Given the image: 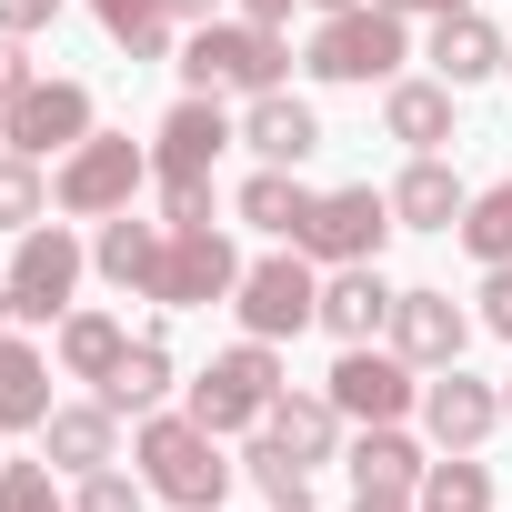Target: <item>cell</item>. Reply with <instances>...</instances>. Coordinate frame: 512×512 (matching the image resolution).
Segmentation results:
<instances>
[{"instance_id": "cell-1", "label": "cell", "mask_w": 512, "mask_h": 512, "mask_svg": "<svg viewBox=\"0 0 512 512\" xmlns=\"http://www.w3.org/2000/svg\"><path fill=\"white\" fill-rule=\"evenodd\" d=\"M131 462H141L151 502H171V512H221V492H231V472H241V462H221V432L191 422V412H141Z\"/></svg>"}, {"instance_id": "cell-2", "label": "cell", "mask_w": 512, "mask_h": 512, "mask_svg": "<svg viewBox=\"0 0 512 512\" xmlns=\"http://www.w3.org/2000/svg\"><path fill=\"white\" fill-rule=\"evenodd\" d=\"M171 61H181V81H191V91H241V101L282 91V71H292V51H282V31H272V21H201Z\"/></svg>"}, {"instance_id": "cell-3", "label": "cell", "mask_w": 512, "mask_h": 512, "mask_svg": "<svg viewBox=\"0 0 512 512\" xmlns=\"http://www.w3.org/2000/svg\"><path fill=\"white\" fill-rule=\"evenodd\" d=\"M302 61H312V81H402L412 31H402L392 0H352V11H322V31H312Z\"/></svg>"}, {"instance_id": "cell-4", "label": "cell", "mask_w": 512, "mask_h": 512, "mask_svg": "<svg viewBox=\"0 0 512 512\" xmlns=\"http://www.w3.org/2000/svg\"><path fill=\"white\" fill-rule=\"evenodd\" d=\"M141 181H151V151H141L131 131H91L81 151H61V171H51V211H71V221H111V211L141 201Z\"/></svg>"}, {"instance_id": "cell-5", "label": "cell", "mask_w": 512, "mask_h": 512, "mask_svg": "<svg viewBox=\"0 0 512 512\" xmlns=\"http://www.w3.org/2000/svg\"><path fill=\"white\" fill-rule=\"evenodd\" d=\"M282 402V342H231V352H211V372L191 382V422H211L221 442L231 432H262V412Z\"/></svg>"}, {"instance_id": "cell-6", "label": "cell", "mask_w": 512, "mask_h": 512, "mask_svg": "<svg viewBox=\"0 0 512 512\" xmlns=\"http://www.w3.org/2000/svg\"><path fill=\"white\" fill-rule=\"evenodd\" d=\"M241 332L251 342H292L322 322V262L312 251H272V262H241V292H231Z\"/></svg>"}, {"instance_id": "cell-7", "label": "cell", "mask_w": 512, "mask_h": 512, "mask_svg": "<svg viewBox=\"0 0 512 512\" xmlns=\"http://www.w3.org/2000/svg\"><path fill=\"white\" fill-rule=\"evenodd\" d=\"M81 272H91V251H81V231L71 221H31V231H11V312L21 322H61L71 312V292H81Z\"/></svg>"}, {"instance_id": "cell-8", "label": "cell", "mask_w": 512, "mask_h": 512, "mask_svg": "<svg viewBox=\"0 0 512 512\" xmlns=\"http://www.w3.org/2000/svg\"><path fill=\"white\" fill-rule=\"evenodd\" d=\"M392 231H402V221H392V191L352 181V191H322V201H312V221H302L292 251H312V262L332 272V262H382V241H392Z\"/></svg>"}, {"instance_id": "cell-9", "label": "cell", "mask_w": 512, "mask_h": 512, "mask_svg": "<svg viewBox=\"0 0 512 512\" xmlns=\"http://www.w3.org/2000/svg\"><path fill=\"white\" fill-rule=\"evenodd\" d=\"M101 121H91V91L81 81H61V71H41L11 111H0V151H31V161H61V151H81Z\"/></svg>"}, {"instance_id": "cell-10", "label": "cell", "mask_w": 512, "mask_h": 512, "mask_svg": "<svg viewBox=\"0 0 512 512\" xmlns=\"http://www.w3.org/2000/svg\"><path fill=\"white\" fill-rule=\"evenodd\" d=\"M322 392H332L342 422H402V412H422V372L402 352H382V342H342V362H332Z\"/></svg>"}, {"instance_id": "cell-11", "label": "cell", "mask_w": 512, "mask_h": 512, "mask_svg": "<svg viewBox=\"0 0 512 512\" xmlns=\"http://www.w3.org/2000/svg\"><path fill=\"white\" fill-rule=\"evenodd\" d=\"M231 141H241V131H231L221 91H181V101L161 111V131H151V181H211V161H221Z\"/></svg>"}, {"instance_id": "cell-12", "label": "cell", "mask_w": 512, "mask_h": 512, "mask_svg": "<svg viewBox=\"0 0 512 512\" xmlns=\"http://www.w3.org/2000/svg\"><path fill=\"white\" fill-rule=\"evenodd\" d=\"M231 292H241V251L221 241V221L171 231V251H161V292H151V302H171V312H211V302H231Z\"/></svg>"}, {"instance_id": "cell-13", "label": "cell", "mask_w": 512, "mask_h": 512, "mask_svg": "<svg viewBox=\"0 0 512 512\" xmlns=\"http://www.w3.org/2000/svg\"><path fill=\"white\" fill-rule=\"evenodd\" d=\"M462 342H472V312H462L452 292H432V282H422V292H402V302H392V352H402L412 372H452V362H462Z\"/></svg>"}, {"instance_id": "cell-14", "label": "cell", "mask_w": 512, "mask_h": 512, "mask_svg": "<svg viewBox=\"0 0 512 512\" xmlns=\"http://www.w3.org/2000/svg\"><path fill=\"white\" fill-rule=\"evenodd\" d=\"M492 422H502V392H492V382H472L462 362H452V372H422V432H432L442 452H482Z\"/></svg>"}, {"instance_id": "cell-15", "label": "cell", "mask_w": 512, "mask_h": 512, "mask_svg": "<svg viewBox=\"0 0 512 512\" xmlns=\"http://www.w3.org/2000/svg\"><path fill=\"white\" fill-rule=\"evenodd\" d=\"M161 251H171V221H141V211H111L101 221V241H91V272L111 282V292H161Z\"/></svg>"}, {"instance_id": "cell-16", "label": "cell", "mask_w": 512, "mask_h": 512, "mask_svg": "<svg viewBox=\"0 0 512 512\" xmlns=\"http://www.w3.org/2000/svg\"><path fill=\"white\" fill-rule=\"evenodd\" d=\"M392 282H382V262H332L322 272V332L332 342H372V332H392Z\"/></svg>"}, {"instance_id": "cell-17", "label": "cell", "mask_w": 512, "mask_h": 512, "mask_svg": "<svg viewBox=\"0 0 512 512\" xmlns=\"http://www.w3.org/2000/svg\"><path fill=\"white\" fill-rule=\"evenodd\" d=\"M462 211H472L462 171H452L442 151H412V171L392 181V221H402V231H462Z\"/></svg>"}, {"instance_id": "cell-18", "label": "cell", "mask_w": 512, "mask_h": 512, "mask_svg": "<svg viewBox=\"0 0 512 512\" xmlns=\"http://www.w3.org/2000/svg\"><path fill=\"white\" fill-rule=\"evenodd\" d=\"M41 452H51V472H101V462H121V412L111 402H51Z\"/></svg>"}, {"instance_id": "cell-19", "label": "cell", "mask_w": 512, "mask_h": 512, "mask_svg": "<svg viewBox=\"0 0 512 512\" xmlns=\"http://www.w3.org/2000/svg\"><path fill=\"white\" fill-rule=\"evenodd\" d=\"M422 442L402 432V422H362L352 432V492H382V502H412L422 492Z\"/></svg>"}, {"instance_id": "cell-20", "label": "cell", "mask_w": 512, "mask_h": 512, "mask_svg": "<svg viewBox=\"0 0 512 512\" xmlns=\"http://www.w3.org/2000/svg\"><path fill=\"white\" fill-rule=\"evenodd\" d=\"M241 141L262 151V161H282V171H302V161L322 151V111H312L302 91H262V101L241 111Z\"/></svg>"}, {"instance_id": "cell-21", "label": "cell", "mask_w": 512, "mask_h": 512, "mask_svg": "<svg viewBox=\"0 0 512 512\" xmlns=\"http://www.w3.org/2000/svg\"><path fill=\"white\" fill-rule=\"evenodd\" d=\"M502 41H512V31H492L482 11H442V21H432V81H452V91L492 81V71H502Z\"/></svg>"}, {"instance_id": "cell-22", "label": "cell", "mask_w": 512, "mask_h": 512, "mask_svg": "<svg viewBox=\"0 0 512 512\" xmlns=\"http://www.w3.org/2000/svg\"><path fill=\"white\" fill-rule=\"evenodd\" d=\"M51 352H61V372H71V382H91V392H101V382L121 372V352H131V332H121L111 312H81V302H71V312L51 322Z\"/></svg>"}, {"instance_id": "cell-23", "label": "cell", "mask_w": 512, "mask_h": 512, "mask_svg": "<svg viewBox=\"0 0 512 512\" xmlns=\"http://www.w3.org/2000/svg\"><path fill=\"white\" fill-rule=\"evenodd\" d=\"M452 101H462L452 81H392V91H382V131H392L402 151H442V141H452Z\"/></svg>"}, {"instance_id": "cell-24", "label": "cell", "mask_w": 512, "mask_h": 512, "mask_svg": "<svg viewBox=\"0 0 512 512\" xmlns=\"http://www.w3.org/2000/svg\"><path fill=\"white\" fill-rule=\"evenodd\" d=\"M262 432H272L292 462H332V452H342V412H332V392H292V382H282V402L262 412Z\"/></svg>"}, {"instance_id": "cell-25", "label": "cell", "mask_w": 512, "mask_h": 512, "mask_svg": "<svg viewBox=\"0 0 512 512\" xmlns=\"http://www.w3.org/2000/svg\"><path fill=\"white\" fill-rule=\"evenodd\" d=\"M41 422H51V362L21 332H0V432H41Z\"/></svg>"}, {"instance_id": "cell-26", "label": "cell", "mask_w": 512, "mask_h": 512, "mask_svg": "<svg viewBox=\"0 0 512 512\" xmlns=\"http://www.w3.org/2000/svg\"><path fill=\"white\" fill-rule=\"evenodd\" d=\"M171 372H181L171 342H161V332H131V352H121V372L101 382V402H111V412H161V402H171Z\"/></svg>"}, {"instance_id": "cell-27", "label": "cell", "mask_w": 512, "mask_h": 512, "mask_svg": "<svg viewBox=\"0 0 512 512\" xmlns=\"http://www.w3.org/2000/svg\"><path fill=\"white\" fill-rule=\"evenodd\" d=\"M312 201H322V191H302V181H292L282 161H262V171L241 181V221H251V231H272V241H302Z\"/></svg>"}, {"instance_id": "cell-28", "label": "cell", "mask_w": 512, "mask_h": 512, "mask_svg": "<svg viewBox=\"0 0 512 512\" xmlns=\"http://www.w3.org/2000/svg\"><path fill=\"white\" fill-rule=\"evenodd\" d=\"M91 21L111 31V51H131V61H171V11H161V0H91Z\"/></svg>"}, {"instance_id": "cell-29", "label": "cell", "mask_w": 512, "mask_h": 512, "mask_svg": "<svg viewBox=\"0 0 512 512\" xmlns=\"http://www.w3.org/2000/svg\"><path fill=\"white\" fill-rule=\"evenodd\" d=\"M241 472L262 482V502L272 512H312V462H292L272 432H251V452H241Z\"/></svg>"}, {"instance_id": "cell-30", "label": "cell", "mask_w": 512, "mask_h": 512, "mask_svg": "<svg viewBox=\"0 0 512 512\" xmlns=\"http://www.w3.org/2000/svg\"><path fill=\"white\" fill-rule=\"evenodd\" d=\"M412 502H422V512H492V472H482L472 452H442V462L422 472Z\"/></svg>"}, {"instance_id": "cell-31", "label": "cell", "mask_w": 512, "mask_h": 512, "mask_svg": "<svg viewBox=\"0 0 512 512\" xmlns=\"http://www.w3.org/2000/svg\"><path fill=\"white\" fill-rule=\"evenodd\" d=\"M31 221H51V171L31 151H0V231H31Z\"/></svg>"}, {"instance_id": "cell-32", "label": "cell", "mask_w": 512, "mask_h": 512, "mask_svg": "<svg viewBox=\"0 0 512 512\" xmlns=\"http://www.w3.org/2000/svg\"><path fill=\"white\" fill-rule=\"evenodd\" d=\"M462 251L492 272V262H512V181H492V191H472V211H462Z\"/></svg>"}, {"instance_id": "cell-33", "label": "cell", "mask_w": 512, "mask_h": 512, "mask_svg": "<svg viewBox=\"0 0 512 512\" xmlns=\"http://www.w3.org/2000/svg\"><path fill=\"white\" fill-rule=\"evenodd\" d=\"M141 502H151V482H141V472H121V462L81 472V492H71V512H141Z\"/></svg>"}, {"instance_id": "cell-34", "label": "cell", "mask_w": 512, "mask_h": 512, "mask_svg": "<svg viewBox=\"0 0 512 512\" xmlns=\"http://www.w3.org/2000/svg\"><path fill=\"white\" fill-rule=\"evenodd\" d=\"M0 512H71L51 462H0Z\"/></svg>"}, {"instance_id": "cell-35", "label": "cell", "mask_w": 512, "mask_h": 512, "mask_svg": "<svg viewBox=\"0 0 512 512\" xmlns=\"http://www.w3.org/2000/svg\"><path fill=\"white\" fill-rule=\"evenodd\" d=\"M161 221L171 231H201L211 221V181H161Z\"/></svg>"}, {"instance_id": "cell-36", "label": "cell", "mask_w": 512, "mask_h": 512, "mask_svg": "<svg viewBox=\"0 0 512 512\" xmlns=\"http://www.w3.org/2000/svg\"><path fill=\"white\" fill-rule=\"evenodd\" d=\"M482 322L512 342V262H492V272H482Z\"/></svg>"}, {"instance_id": "cell-37", "label": "cell", "mask_w": 512, "mask_h": 512, "mask_svg": "<svg viewBox=\"0 0 512 512\" xmlns=\"http://www.w3.org/2000/svg\"><path fill=\"white\" fill-rule=\"evenodd\" d=\"M31 81H41V71H31V51H21L11 31H0V111H11V101H21Z\"/></svg>"}, {"instance_id": "cell-38", "label": "cell", "mask_w": 512, "mask_h": 512, "mask_svg": "<svg viewBox=\"0 0 512 512\" xmlns=\"http://www.w3.org/2000/svg\"><path fill=\"white\" fill-rule=\"evenodd\" d=\"M231 11H241V21H272V31H282V21H292V0H231Z\"/></svg>"}, {"instance_id": "cell-39", "label": "cell", "mask_w": 512, "mask_h": 512, "mask_svg": "<svg viewBox=\"0 0 512 512\" xmlns=\"http://www.w3.org/2000/svg\"><path fill=\"white\" fill-rule=\"evenodd\" d=\"M161 11H171V21H191V31H201V21H221V0H161Z\"/></svg>"}, {"instance_id": "cell-40", "label": "cell", "mask_w": 512, "mask_h": 512, "mask_svg": "<svg viewBox=\"0 0 512 512\" xmlns=\"http://www.w3.org/2000/svg\"><path fill=\"white\" fill-rule=\"evenodd\" d=\"M392 11H402V21H412V11H422V21H442V11H472V0H392Z\"/></svg>"}, {"instance_id": "cell-41", "label": "cell", "mask_w": 512, "mask_h": 512, "mask_svg": "<svg viewBox=\"0 0 512 512\" xmlns=\"http://www.w3.org/2000/svg\"><path fill=\"white\" fill-rule=\"evenodd\" d=\"M352 512H422V502H382V492H352Z\"/></svg>"}, {"instance_id": "cell-42", "label": "cell", "mask_w": 512, "mask_h": 512, "mask_svg": "<svg viewBox=\"0 0 512 512\" xmlns=\"http://www.w3.org/2000/svg\"><path fill=\"white\" fill-rule=\"evenodd\" d=\"M11 322H21V312H11V282H0V332H11Z\"/></svg>"}, {"instance_id": "cell-43", "label": "cell", "mask_w": 512, "mask_h": 512, "mask_svg": "<svg viewBox=\"0 0 512 512\" xmlns=\"http://www.w3.org/2000/svg\"><path fill=\"white\" fill-rule=\"evenodd\" d=\"M312 11H352V0H312Z\"/></svg>"}, {"instance_id": "cell-44", "label": "cell", "mask_w": 512, "mask_h": 512, "mask_svg": "<svg viewBox=\"0 0 512 512\" xmlns=\"http://www.w3.org/2000/svg\"><path fill=\"white\" fill-rule=\"evenodd\" d=\"M31 11H41V21H51V11H61V0H31Z\"/></svg>"}, {"instance_id": "cell-45", "label": "cell", "mask_w": 512, "mask_h": 512, "mask_svg": "<svg viewBox=\"0 0 512 512\" xmlns=\"http://www.w3.org/2000/svg\"><path fill=\"white\" fill-rule=\"evenodd\" d=\"M502 412H512V372H502Z\"/></svg>"}, {"instance_id": "cell-46", "label": "cell", "mask_w": 512, "mask_h": 512, "mask_svg": "<svg viewBox=\"0 0 512 512\" xmlns=\"http://www.w3.org/2000/svg\"><path fill=\"white\" fill-rule=\"evenodd\" d=\"M502 71H512V41H502Z\"/></svg>"}]
</instances>
